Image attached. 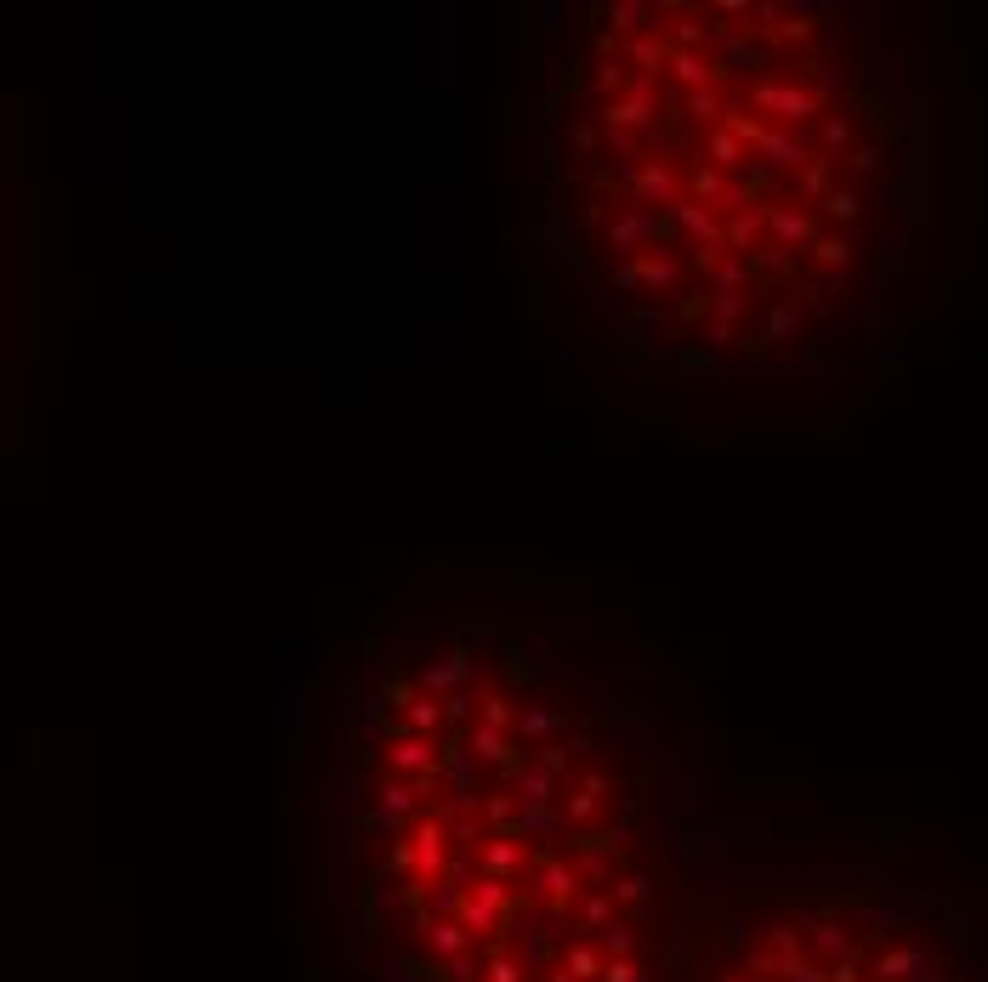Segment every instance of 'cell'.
Returning <instances> with one entry per match:
<instances>
[{"label": "cell", "mask_w": 988, "mask_h": 982, "mask_svg": "<svg viewBox=\"0 0 988 982\" xmlns=\"http://www.w3.org/2000/svg\"><path fill=\"white\" fill-rule=\"evenodd\" d=\"M466 750H472L489 772H500V778H506V772H512L517 761L529 755V750H512V744H506V733H494V727H483V721H477L472 733H466Z\"/></svg>", "instance_id": "obj_4"}, {"label": "cell", "mask_w": 988, "mask_h": 982, "mask_svg": "<svg viewBox=\"0 0 988 982\" xmlns=\"http://www.w3.org/2000/svg\"><path fill=\"white\" fill-rule=\"evenodd\" d=\"M671 69L682 74V80H688L693 91H705V80H710V74H722L716 63H710V57H699V52H676V57H671Z\"/></svg>", "instance_id": "obj_13"}, {"label": "cell", "mask_w": 988, "mask_h": 982, "mask_svg": "<svg viewBox=\"0 0 988 982\" xmlns=\"http://www.w3.org/2000/svg\"><path fill=\"white\" fill-rule=\"evenodd\" d=\"M716 313H722V324L744 318V296H716Z\"/></svg>", "instance_id": "obj_28"}, {"label": "cell", "mask_w": 988, "mask_h": 982, "mask_svg": "<svg viewBox=\"0 0 988 982\" xmlns=\"http://www.w3.org/2000/svg\"><path fill=\"white\" fill-rule=\"evenodd\" d=\"M767 222H773L778 245H801V239H812V216H801V211H767Z\"/></svg>", "instance_id": "obj_12"}, {"label": "cell", "mask_w": 988, "mask_h": 982, "mask_svg": "<svg viewBox=\"0 0 988 982\" xmlns=\"http://www.w3.org/2000/svg\"><path fill=\"white\" fill-rule=\"evenodd\" d=\"M551 727H557V710H546V704H534V710H523V721H517V738H546Z\"/></svg>", "instance_id": "obj_20"}, {"label": "cell", "mask_w": 988, "mask_h": 982, "mask_svg": "<svg viewBox=\"0 0 988 982\" xmlns=\"http://www.w3.org/2000/svg\"><path fill=\"white\" fill-rule=\"evenodd\" d=\"M443 710H449V721H466V716H472V699H466V693H449V699H443Z\"/></svg>", "instance_id": "obj_29"}, {"label": "cell", "mask_w": 988, "mask_h": 982, "mask_svg": "<svg viewBox=\"0 0 988 982\" xmlns=\"http://www.w3.org/2000/svg\"><path fill=\"white\" fill-rule=\"evenodd\" d=\"M483 727H494V733H506V727H512V710H506V699H500V693H483Z\"/></svg>", "instance_id": "obj_23"}, {"label": "cell", "mask_w": 988, "mask_h": 982, "mask_svg": "<svg viewBox=\"0 0 988 982\" xmlns=\"http://www.w3.org/2000/svg\"><path fill=\"white\" fill-rule=\"evenodd\" d=\"M761 216H767V211H739V216H733V222L722 228V239H727L733 250H750V245H756V233H761Z\"/></svg>", "instance_id": "obj_14"}, {"label": "cell", "mask_w": 988, "mask_h": 982, "mask_svg": "<svg viewBox=\"0 0 988 982\" xmlns=\"http://www.w3.org/2000/svg\"><path fill=\"white\" fill-rule=\"evenodd\" d=\"M443 767V750H432V738H392L387 750H381V772H392V778H409V784H421V778H438Z\"/></svg>", "instance_id": "obj_2"}, {"label": "cell", "mask_w": 988, "mask_h": 982, "mask_svg": "<svg viewBox=\"0 0 988 982\" xmlns=\"http://www.w3.org/2000/svg\"><path fill=\"white\" fill-rule=\"evenodd\" d=\"M443 721H449V710H443L432 693H426V699H415V704L404 710V727H409L415 738H438V733H443Z\"/></svg>", "instance_id": "obj_7"}, {"label": "cell", "mask_w": 988, "mask_h": 982, "mask_svg": "<svg viewBox=\"0 0 988 982\" xmlns=\"http://www.w3.org/2000/svg\"><path fill=\"white\" fill-rule=\"evenodd\" d=\"M847 142H852V120L847 114H830L824 120V148H847Z\"/></svg>", "instance_id": "obj_25"}, {"label": "cell", "mask_w": 988, "mask_h": 982, "mask_svg": "<svg viewBox=\"0 0 988 982\" xmlns=\"http://www.w3.org/2000/svg\"><path fill=\"white\" fill-rule=\"evenodd\" d=\"M693 193H705V199H722V193H733V188L722 182V171H705V165H699V171H693Z\"/></svg>", "instance_id": "obj_24"}, {"label": "cell", "mask_w": 988, "mask_h": 982, "mask_svg": "<svg viewBox=\"0 0 988 982\" xmlns=\"http://www.w3.org/2000/svg\"><path fill=\"white\" fill-rule=\"evenodd\" d=\"M636 193H642V199H665L671 211L682 205V193H676V176L665 171V165H648V171H642V182H636Z\"/></svg>", "instance_id": "obj_11"}, {"label": "cell", "mask_w": 988, "mask_h": 982, "mask_svg": "<svg viewBox=\"0 0 988 982\" xmlns=\"http://www.w3.org/2000/svg\"><path fill=\"white\" fill-rule=\"evenodd\" d=\"M642 18H653V6H642V0H625V6H614V12H608V35L642 29Z\"/></svg>", "instance_id": "obj_18"}, {"label": "cell", "mask_w": 988, "mask_h": 982, "mask_svg": "<svg viewBox=\"0 0 988 982\" xmlns=\"http://www.w3.org/2000/svg\"><path fill=\"white\" fill-rule=\"evenodd\" d=\"M642 284H653V290H671L676 279H682V262L676 256H665V250H642Z\"/></svg>", "instance_id": "obj_9"}, {"label": "cell", "mask_w": 988, "mask_h": 982, "mask_svg": "<svg viewBox=\"0 0 988 982\" xmlns=\"http://www.w3.org/2000/svg\"><path fill=\"white\" fill-rule=\"evenodd\" d=\"M761 154H767V165H778V171H812V165H818V154H812L807 142H795L790 131H767Z\"/></svg>", "instance_id": "obj_5"}, {"label": "cell", "mask_w": 988, "mask_h": 982, "mask_svg": "<svg viewBox=\"0 0 988 982\" xmlns=\"http://www.w3.org/2000/svg\"><path fill=\"white\" fill-rule=\"evenodd\" d=\"M671 57H676V52H671V46H665L659 35H642V40L631 46V63L642 69V80H653V74H659L665 63H671Z\"/></svg>", "instance_id": "obj_10"}, {"label": "cell", "mask_w": 988, "mask_h": 982, "mask_svg": "<svg viewBox=\"0 0 988 982\" xmlns=\"http://www.w3.org/2000/svg\"><path fill=\"white\" fill-rule=\"evenodd\" d=\"M466 670H472V659H466V653H455L449 665H426V670H421V682H426V693H432V699H438V693L449 699V693L466 682Z\"/></svg>", "instance_id": "obj_8"}, {"label": "cell", "mask_w": 988, "mask_h": 982, "mask_svg": "<svg viewBox=\"0 0 988 982\" xmlns=\"http://www.w3.org/2000/svg\"><path fill=\"white\" fill-rule=\"evenodd\" d=\"M750 103L767 108V114H778V120L801 125V120H812V114H818V103H824V97H818V91H801V86H756V91H750Z\"/></svg>", "instance_id": "obj_3"}, {"label": "cell", "mask_w": 988, "mask_h": 982, "mask_svg": "<svg viewBox=\"0 0 988 982\" xmlns=\"http://www.w3.org/2000/svg\"><path fill=\"white\" fill-rule=\"evenodd\" d=\"M699 982H988V897L892 880L744 897L716 914Z\"/></svg>", "instance_id": "obj_1"}, {"label": "cell", "mask_w": 988, "mask_h": 982, "mask_svg": "<svg viewBox=\"0 0 988 982\" xmlns=\"http://www.w3.org/2000/svg\"><path fill=\"white\" fill-rule=\"evenodd\" d=\"M614 284H619V290H642V267H619Z\"/></svg>", "instance_id": "obj_30"}, {"label": "cell", "mask_w": 988, "mask_h": 982, "mask_svg": "<svg viewBox=\"0 0 988 982\" xmlns=\"http://www.w3.org/2000/svg\"><path fill=\"white\" fill-rule=\"evenodd\" d=\"M750 273H756V262H750V256L722 262V267H716V296H739V284H750Z\"/></svg>", "instance_id": "obj_15"}, {"label": "cell", "mask_w": 988, "mask_h": 982, "mask_svg": "<svg viewBox=\"0 0 988 982\" xmlns=\"http://www.w3.org/2000/svg\"><path fill=\"white\" fill-rule=\"evenodd\" d=\"M824 216H830V222H858V216H864V199L852 188H835L830 199H824Z\"/></svg>", "instance_id": "obj_16"}, {"label": "cell", "mask_w": 988, "mask_h": 982, "mask_svg": "<svg viewBox=\"0 0 988 982\" xmlns=\"http://www.w3.org/2000/svg\"><path fill=\"white\" fill-rule=\"evenodd\" d=\"M847 165H852V171H881V148H852V154H847Z\"/></svg>", "instance_id": "obj_26"}, {"label": "cell", "mask_w": 988, "mask_h": 982, "mask_svg": "<svg viewBox=\"0 0 988 982\" xmlns=\"http://www.w3.org/2000/svg\"><path fill=\"white\" fill-rule=\"evenodd\" d=\"M812 256L824 267H847L852 262V245L841 239V233H824V239H812Z\"/></svg>", "instance_id": "obj_19"}, {"label": "cell", "mask_w": 988, "mask_h": 982, "mask_svg": "<svg viewBox=\"0 0 988 982\" xmlns=\"http://www.w3.org/2000/svg\"><path fill=\"white\" fill-rule=\"evenodd\" d=\"M710 154H716L722 171H733V165H744V142L733 137V131H716V137H710Z\"/></svg>", "instance_id": "obj_21"}, {"label": "cell", "mask_w": 988, "mask_h": 982, "mask_svg": "<svg viewBox=\"0 0 988 982\" xmlns=\"http://www.w3.org/2000/svg\"><path fill=\"white\" fill-rule=\"evenodd\" d=\"M795 335H801V313H795V307H773V313H767V335H761V341H795Z\"/></svg>", "instance_id": "obj_17"}, {"label": "cell", "mask_w": 988, "mask_h": 982, "mask_svg": "<svg viewBox=\"0 0 988 982\" xmlns=\"http://www.w3.org/2000/svg\"><path fill=\"white\" fill-rule=\"evenodd\" d=\"M841 290H847V279H818V284H812V301H818V307H830Z\"/></svg>", "instance_id": "obj_27"}, {"label": "cell", "mask_w": 988, "mask_h": 982, "mask_svg": "<svg viewBox=\"0 0 988 982\" xmlns=\"http://www.w3.org/2000/svg\"><path fill=\"white\" fill-rule=\"evenodd\" d=\"M688 114H693V120H722V114H727V108H722V97H716V91H688Z\"/></svg>", "instance_id": "obj_22"}, {"label": "cell", "mask_w": 988, "mask_h": 982, "mask_svg": "<svg viewBox=\"0 0 988 982\" xmlns=\"http://www.w3.org/2000/svg\"><path fill=\"white\" fill-rule=\"evenodd\" d=\"M671 216H676V222H682V228L693 233V250H710V245H722V228H716V216H710L705 205H693V199H682V205H676Z\"/></svg>", "instance_id": "obj_6"}]
</instances>
